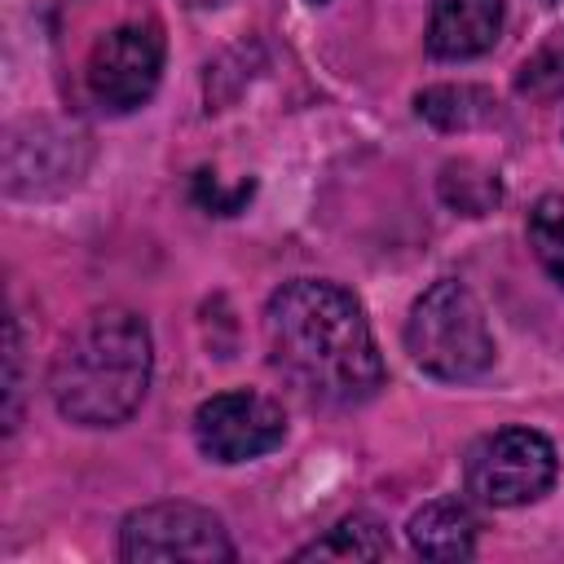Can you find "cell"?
Here are the masks:
<instances>
[{
    "mask_svg": "<svg viewBox=\"0 0 564 564\" xmlns=\"http://www.w3.org/2000/svg\"><path fill=\"white\" fill-rule=\"evenodd\" d=\"M264 344L273 370H282V379L308 401L361 405L383 388V357L370 322L335 282H282L264 304Z\"/></svg>",
    "mask_w": 564,
    "mask_h": 564,
    "instance_id": "1",
    "label": "cell"
},
{
    "mask_svg": "<svg viewBox=\"0 0 564 564\" xmlns=\"http://www.w3.org/2000/svg\"><path fill=\"white\" fill-rule=\"evenodd\" d=\"M150 370V326L128 308H97L62 339L48 392L62 419L79 427H119L145 401Z\"/></svg>",
    "mask_w": 564,
    "mask_h": 564,
    "instance_id": "2",
    "label": "cell"
},
{
    "mask_svg": "<svg viewBox=\"0 0 564 564\" xmlns=\"http://www.w3.org/2000/svg\"><path fill=\"white\" fill-rule=\"evenodd\" d=\"M405 348L423 375L445 383L480 379L494 366V335H489L485 308L454 278L432 282L414 300L405 317Z\"/></svg>",
    "mask_w": 564,
    "mask_h": 564,
    "instance_id": "3",
    "label": "cell"
},
{
    "mask_svg": "<svg viewBox=\"0 0 564 564\" xmlns=\"http://www.w3.org/2000/svg\"><path fill=\"white\" fill-rule=\"evenodd\" d=\"M555 445L533 427H498L471 441L463 458L467 494L485 507H524L555 485Z\"/></svg>",
    "mask_w": 564,
    "mask_h": 564,
    "instance_id": "4",
    "label": "cell"
},
{
    "mask_svg": "<svg viewBox=\"0 0 564 564\" xmlns=\"http://www.w3.org/2000/svg\"><path fill=\"white\" fill-rule=\"evenodd\" d=\"M163 75V31L159 22H115L101 31L84 57V93L110 115L145 106Z\"/></svg>",
    "mask_w": 564,
    "mask_h": 564,
    "instance_id": "5",
    "label": "cell"
},
{
    "mask_svg": "<svg viewBox=\"0 0 564 564\" xmlns=\"http://www.w3.org/2000/svg\"><path fill=\"white\" fill-rule=\"evenodd\" d=\"M119 560L128 564H225L234 560V542L207 507L194 502H150L137 507L119 524Z\"/></svg>",
    "mask_w": 564,
    "mask_h": 564,
    "instance_id": "6",
    "label": "cell"
},
{
    "mask_svg": "<svg viewBox=\"0 0 564 564\" xmlns=\"http://www.w3.org/2000/svg\"><path fill=\"white\" fill-rule=\"evenodd\" d=\"M286 436V414L273 397L234 388L216 392L194 414V441L212 463H247L278 449Z\"/></svg>",
    "mask_w": 564,
    "mask_h": 564,
    "instance_id": "7",
    "label": "cell"
},
{
    "mask_svg": "<svg viewBox=\"0 0 564 564\" xmlns=\"http://www.w3.org/2000/svg\"><path fill=\"white\" fill-rule=\"evenodd\" d=\"M31 137H22V128L9 137V154H4V172H9V189L13 194H44L48 181L57 185H75L79 167H84V137L75 128H57V123H26Z\"/></svg>",
    "mask_w": 564,
    "mask_h": 564,
    "instance_id": "8",
    "label": "cell"
},
{
    "mask_svg": "<svg viewBox=\"0 0 564 564\" xmlns=\"http://www.w3.org/2000/svg\"><path fill=\"white\" fill-rule=\"evenodd\" d=\"M502 31V0H432L427 53L445 62L480 57Z\"/></svg>",
    "mask_w": 564,
    "mask_h": 564,
    "instance_id": "9",
    "label": "cell"
},
{
    "mask_svg": "<svg viewBox=\"0 0 564 564\" xmlns=\"http://www.w3.org/2000/svg\"><path fill=\"white\" fill-rule=\"evenodd\" d=\"M476 529H480V520H476L471 502L458 494L423 502L405 524L410 546L423 560H467L476 551Z\"/></svg>",
    "mask_w": 564,
    "mask_h": 564,
    "instance_id": "10",
    "label": "cell"
},
{
    "mask_svg": "<svg viewBox=\"0 0 564 564\" xmlns=\"http://www.w3.org/2000/svg\"><path fill=\"white\" fill-rule=\"evenodd\" d=\"M419 115L441 132H471L498 119V101L489 88L476 84H436L419 93Z\"/></svg>",
    "mask_w": 564,
    "mask_h": 564,
    "instance_id": "11",
    "label": "cell"
},
{
    "mask_svg": "<svg viewBox=\"0 0 564 564\" xmlns=\"http://www.w3.org/2000/svg\"><path fill=\"white\" fill-rule=\"evenodd\" d=\"M388 551H392V542H388V529H383L379 520H370V516H348V520H339L326 538L308 542L295 560H383Z\"/></svg>",
    "mask_w": 564,
    "mask_h": 564,
    "instance_id": "12",
    "label": "cell"
},
{
    "mask_svg": "<svg viewBox=\"0 0 564 564\" xmlns=\"http://www.w3.org/2000/svg\"><path fill=\"white\" fill-rule=\"evenodd\" d=\"M441 198L463 212V216H485L498 207L502 198V181L494 167H480L471 159H458V163H445L441 167Z\"/></svg>",
    "mask_w": 564,
    "mask_h": 564,
    "instance_id": "13",
    "label": "cell"
},
{
    "mask_svg": "<svg viewBox=\"0 0 564 564\" xmlns=\"http://www.w3.org/2000/svg\"><path fill=\"white\" fill-rule=\"evenodd\" d=\"M524 229H529V247H533L538 264L564 286V194L538 198Z\"/></svg>",
    "mask_w": 564,
    "mask_h": 564,
    "instance_id": "14",
    "label": "cell"
},
{
    "mask_svg": "<svg viewBox=\"0 0 564 564\" xmlns=\"http://www.w3.org/2000/svg\"><path fill=\"white\" fill-rule=\"evenodd\" d=\"M516 88L524 97H555L564 88V31H551L533 53L529 62L520 66L516 75Z\"/></svg>",
    "mask_w": 564,
    "mask_h": 564,
    "instance_id": "15",
    "label": "cell"
},
{
    "mask_svg": "<svg viewBox=\"0 0 564 564\" xmlns=\"http://www.w3.org/2000/svg\"><path fill=\"white\" fill-rule=\"evenodd\" d=\"M22 330H18V317H9V379H4V397H9V410H4V427L13 432L18 427V392H22Z\"/></svg>",
    "mask_w": 564,
    "mask_h": 564,
    "instance_id": "16",
    "label": "cell"
},
{
    "mask_svg": "<svg viewBox=\"0 0 564 564\" xmlns=\"http://www.w3.org/2000/svg\"><path fill=\"white\" fill-rule=\"evenodd\" d=\"M185 4H194V9H212V4H225V0H185Z\"/></svg>",
    "mask_w": 564,
    "mask_h": 564,
    "instance_id": "17",
    "label": "cell"
},
{
    "mask_svg": "<svg viewBox=\"0 0 564 564\" xmlns=\"http://www.w3.org/2000/svg\"><path fill=\"white\" fill-rule=\"evenodd\" d=\"M308 4H326V0H308Z\"/></svg>",
    "mask_w": 564,
    "mask_h": 564,
    "instance_id": "18",
    "label": "cell"
}]
</instances>
